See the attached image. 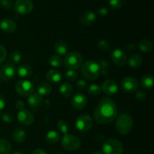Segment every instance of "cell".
Wrapping results in <instances>:
<instances>
[{
  "label": "cell",
  "instance_id": "obj_44",
  "mask_svg": "<svg viewBox=\"0 0 154 154\" xmlns=\"http://www.w3.org/2000/svg\"><path fill=\"white\" fill-rule=\"evenodd\" d=\"M24 106H25V105H24L23 102L21 100L17 101L16 103H15V107H16L17 109L19 110V111L24 109Z\"/></svg>",
  "mask_w": 154,
  "mask_h": 154
},
{
  "label": "cell",
  "instance_id": "obj_29",
  "mask_svg": "<svg viewBox=\"0 0 154 154\" xmlns=\"http://www.w3.org/2000/svg\"><path fill=\"white\" fill-rule=\"evenodd\" d=\"M12 150V146L8 141L0 139V154H10Z\"/></svg>",
  "mask_w": 154,
  "mask_h": 154
},
{
  "label": "cell",
  "instance_id": "obj_45",
  "mask_svg": "<svg viewBox=\"0 0 154 154\" xmlns=\"http://www.w3.org/2000/svg\"><path fill=\"white\" fill-rule=\"evenodd\" d=\"M32 154H48V153H47V152L45 151L44 149L37 148L32 152Z\"/></svg>",
  "mask_w": 154,
  "mask_h": 154
},
{
  "label": "cell",
  "instance_id": "obj_31",
  "mask_svg": "<svg viewBox=\"0 0 154 154\" xmlns=\"http://www.w3.org/2000/svg\"><path fill=\"white\" fill-rule=\"evenodd\" d=\"M21 59H22V54L19 51H12L11 54H10V57H9V60L12 64L18 63L19 62H20Z\"/></svg>",
  "mask_w": 154,
  "mask_h": 154
},
{
  "label": "cell",
  "instance_id": "obj_9",
  "mask_svg": "<svg viewBox=\"0 0 154 154\" xmlns=\"http://www.w3.org/2000/svg\"><path fill=\"white\" fill-rule=\"evenodd\" d=\"M93 119L87 114L79 116L75 121V126L81 132H87L93 126Z\"/></svg>",
  "mask_w": 154,
  "mask_h": 154
},
{
  "label": "cell",
  "instance_id": "obj_7",
  "mask_svg": "<svg viewBox=\"0 0 154 154\" xmlns=\"http://www.w3.org/2000/svg\"><path fill=\"white\" fill-rule=\"evenodd\" d=\"M34 84L29 80H20L15 85V91L18 95L23 97H28L34 92Z\"/></svg>",
  "mask_w": 154,
  "mask_h": 154
},
{
  "label": "cell",
  "instance_id": "obj_1",
  "mask_svg": "<svg viewBox=\"0 0 154 154\" xmlns=\"http://www.w3.org/2000/svg\"><path fill=\"white\" fill-rule=\"evenodd\" d=\"M117 116L115 102L109 97L102 98L93 111L95 121L100 124H108L114 121Z\"/></svg>",
  "mask_w": 154,
  "mask_h": 154
},
{
  "label": "cell",
  "instance_id": "obj_18",
  "mask_svg": "<svg viewBox=\"0 0 154 154\" xmlns=\"http://www.w3.org/2000/svg\"><path fill=\"white\" fill-rule=\"evenodd\" d=\"M43 101V96H40L37 93H32L27 98V102L29 105L32 108H37L42 106Z\"/></svg>",
  "mask_w": 154,
  "mask_h": 154
},
{
  "label": "cell",
  "instance_id": "obj_32",
  "mask_svg": "<svg viewBox=\"0 0 154 154\" xmlns=\"http://www.w3.org/2000/svg\"><path fill=\"white\" fill-rule=\"evenodd\" d=\"M87 92H88L90 96H97L101 93L102 89H101L100 86L97 85V84H91V85L88 87Z\"/></svg>",
  "mask_w": 154,
  "mask_h": 154
},
{
  "label": "cell",
  "instance_id": "obj_41",
  "mask_svg": "<svg viewBox=\"0 0 154 154\" xmlns=\"http://www.w3.org/2000/svg\"><path fill=\"white\" fill-rule=\"evenodd\" d=\"M0 4H1L2 7L7 9V10L10 9L12 5V3L11 0H0Z\"/></svg>",
  "mask_w": 154,
  "mask_h": 154
},
{
  "label": "cell",
  "instance_id": "obj_47",
  "mask_svg": "<svg viewBox=\"0 0 154 154\" xmlns=\"http://www.w3.org/2000/svg\"><path fill=\"white\" fill-rule=\"evenodd\" d=\"M14 154H23L22 153V152H16V153H14Z\"/></svg>",
  "mask_w": 154,
  "mask_h": 154
},
{
  "label": "cell",
  "instance_id": "obj_38",
  "mask_svg": "<svg viewBox=\"0 0 154 154\" xmlns=\"http://www.w3.org/2000/svg\"><path fill=\"white\" fill-rule=\"evenodd\" d=\"M76 87L79 90L84 91V90H87V82H86L84 80H82V79L78 80L76 83Z\"/></svg>",
  "mask_w": 154,
  "mask_h": 154
},
{
  "label": "cell",
  "instance_id": "obj_24",
  "mask_svg": "<svg viewBox=\"0 0 154 154\" xmlns=\"http://www.w3.org/2000/svg\"><path fill=\"white\" fill-rule=\"evenodd\" d=\"M143 63V59L141 55L138 54H132V56L129 57L128 59V64L130 67L133 68V69H137L139 68L140 66L142 65Z\"/></svg>",
  "mask_w": 154,
  "mask_h": 154
},
{
  "label": "cell",
  "instance_id": "obj_13",
  "mask_svg": "<svg viewBox=\"0 0 154 154\" xmlns=\"http://www.w3.org/2000/svg\"><path fill=\"white\" fill-rule=\"evenodd\" d=\"M72 107L76 110H82L87 104V97L84 93H76L72 99Z\"/></svg>",
  "mask_w": 154,
  "mask_h": 154
},
{
  "label": "cell",
  "instance_id": "obj_28",
  "mask_svg": "<svg viewBox=\"0 0 154 154\" xmlns=\"http://www.w3.org/2000/svg\"><path fill=\"white\" fill-rule=\"evenodd\" d=\"M138 48L142 52H150L153 50V44L148 39H141L138 42Z\"/></svg>",
  "mask_w": 154,
  "mask_h": 154
},
{
  "label": "cell",
  "instance_id": "obj_30",
  "mask_svg": "<svg viewBox=\"0 0 154 154\" xmlns=\"http://www.w3.org/2000/svg\"><path fill=\"white\" fill-rule=\"evenodd\" d=\"M49 63L51 66L55 68L61 67L63 66V61L61 57L58 55H52L49 58Z\"/></svg>",
  "mask_w": 154,
  "mask_h": 154
},
{
  "label": "cell",
  "instance_id": "obj_40",
  "mask_svg": "<svg viewBox=\"0 0 154 154\" xmlns=\"http://www.w3.org/2000/svg\"><path fill=\"white\" fill-rule=\"evenodd\" d=\"M135 97L139 101H144L147 98V94L144 90H136V94H135Z\"/></svg>",
  "mask_w": 154,
  "mask_h": 154
},
{
  "label": "cell",
  "instance_id": "obj_34",
  "mask_svg": "<svg viewBox=\"0 0 154 154\" xmlns=\"http://www.w3.org/2000/svg\"><path fill=\"white\" fill-rule=\"evenodd\" d=\"M65 77L69 81H75L78 78V72L75 70H72V69H69L67 72L65 74Z\"/></svg>",
  "mask_w": 154,
  "mask_h": 154
},
{
  "label": "cell",
  "instance_id": "obj_46",
  "mask_svg": "<svg viewBox=\"0 0 154 154\" xmlns=\"http://www.w3.org/2000/svg\"><path fill=\"white\" fill-rule=\"evenodd\" d=\"M93 154H102V153L99 151H96V152H95V153H93Z\"/></svg>",
  "mask_w": 154,
  "mask_h": 154
},
{
  "label": "cell",
  "instance_id": "obj_48",
  "mask_svg": "<svg viewBox=\"0 0 154 154\" xmlns=\"http://www.w3.org/2000/svg\"><path fill=\"white\" fill-rule=\"evenodd\" d=\"M54 154H62V153H54Z\"/></svg>",
  "mask_w": 154,
  "mask_h": 154
},
{
  "label": "cell",
  "instance_id": "obj_6",
  "mask_svg": "<svg viewBox=\"0 0 154 154\" xmlns=\"http://www.w3.org/2000/svg\"><path fill=\"white\" fill-rule=\"evenodd\" d=\"M61 145L65 150L74 151L80 148L81 142L79 138L72 134H65L61 141Z\"/></svg>",
  "mask_w": 154,
  "mask_h": 154
},
{
  "label": "cell",
  "instance_id": "obj_22",
  "mask_svg": "<svg viewBox=\"0 0 154 154\" xmlns=\"http://www.w3.org/2000/svg\"><path fill=\"white\" fill-rule=\"evenodd\" d=\"M36 90H37V93H38L40 96H47L51 94L52 91V87L49 83L42 82L38 85Z\"/></svg>",
  "mask_w": 154,
  "mask_h": 154
},
{
  "label": "cell",
  "instance_id": "obj_33",
  "mask_svg": "<svg viewBox=\"0 0 154 154\" xmlns=\"http://www.w3.org/2000/svg\"><path fill=\"white\" fill-rule=\"evenodd\" d=\"M57 128H58L59 131L62 133L67 134L69 132V124H68L67 122L64 120H59L58 123H57Z\"/></svg>",
  "mask_w": 154,
  "mask_h": 154
},
{
  "label": "cell",
  "instance_id": "obj_15",
  "mask_svg": "<svg viewBox=\"0 0 154 154\" xmlns=\"http://www.w3.org/2000/svg\"><path fill=\"white\" fill-rule=\"evenodd\" d=\"M101 89L105 94L111 96L118 92V85L114 80H107L102 84Z\"/></svg>",
  "mask_w": 154,
  "mask_h": 154
},
{
  "label": "cell",
  "instance_id": "obj_10",
  "mask_svg": "<svg viewBox=\"0 0 154 154\" xmlns=\"http://www.w3.org/2000/svg\"><path fill=\"white\" fill-rule=\"evenodd\" d=\"M14 11L20 14H28L32 11L33 3L30 0H17L14 3Z\"/></svg>",
  "mask_w": 154,
  "mask_h": 154
},
{
  "label": "cell",
  "instance_id": "obj_19",
  "mask_svg": "<svg viewBox=\"0 0 154 154\" xmlns=\"http://www.w3.org/2000/svg\"><path fill=\"white\" fill-rule=\"evenodd\" d=\"M0 29L6 33H11L16 30L17 25L12 20L4 19L0 22Z\"/></svg>",
  "mask_w": 154,
  "mask_h": 154
},
{
  "label": "cell",
  "instance_id": "obj_49",
  "mask_svg": "<svg viewBox=\"0 0 154 154\" xmlns=\"http://www.w3.org/2000/svg\"><path fill=\"white\" fill-rule=\"evenodd\" d=\"M0 84H1V81H0Z\"/></svg>",
  "mask_w": 154,
  "mask_h": 154
},
{
  "label": "cell",
  "instance_id": "obj_23",
  "mask_svg": "<svg viewBox=\"0 0 154 154\" xmlns=\"http://www.w3.org/2000/svg\"><path fill=\"white\" fill-rule=\"evenodd\" d=\"M12 136H13V139L15 142L20 144V143L25 141L26 138V133L22 128H16L14 130Z\"/></svg>",
  "mask_w": 154,
  "mask_h": 154
},
{
  "label": "cell",
  "instance_id": "obj_12",
  "mask_svg": "<svg viewBox=\"0 0 154 154\" xmlns=\"http://www.w3.org/2000/svg\"><path fill=\"white\" fill-rule=\"evenodd\" d=\"M111 60L113 63L119 67H122L124 66L126 63V54L124 51L120 48H116L111 52Z\"/></svg>",
  "mask_w": 154,
  "mask_h": 154
},
{
  "label": "cell",
  "instance_id": "obj_25",
  "mask_svg": "<svg viewBox=\"0 0 154 154\" xmlns=\"http://www.w3.org/2000/svg\"><path fill=\"white\" fill-rule=\"evenodd\" d=\"M74 89L71 84L68 82H64L61 84L60 87V93L63 97L69 98L73 94Z\"/></svg>",
  "mask_w": 154,
  "mask_h": 154
},
{
  "label": "cell",
  "instance_id": "obj_11",
  "mask_svg": "<svg viewBox=\"0 0 154 154\" xmlns=\"http://www.w3.org/2000/svg\"><path fill=\"white\" fill-rule=\"evenodd\" d=\"M120 86L123 92L132 93L138 90V82L133 77H126L122 80Z\"/></svg>",
  "mask_w": 154,
  "mask_h": 154
},
{
  "label": "cell",
  "instance_id": "obj_37",
  "mask_svg": "<svg viewBox=\"0 0 154 154\" xmlns=\"http://www.w3.org/2000/svg\"><path fill=\"white\" fill-rule=\"evenodd\" d=\"M98 48L100 51H108L110 48V45L108 42L105 40H101L98 44Z\"/></svg>",
  "mask_w": 154,
  "mask_h": 154
},
{
  "label": "cell",
  "instance_id": "obj_3",
  "mask_svg": "<svg viewBox=\"0 0 154 154\" xmlns=\"http://www.w3.org/2000/svg\"><path fill=\"white\" fill-rule=\"evenodd\" d=\"M115 126L117 131L120 135H128L130 133L133 126V120L129 114H121L116 120Z\"/></svg>",
  "mask_w": 154,
  "mask_h": 154
},
{
  "label": "cell",
  "instance_id": "obj_5",
  "mask_svg": "<svg viewBox=\"0 0 154 154\" xmlns=\"http://www.w3.org/2000/svg\"><path fill=\"white\" fill-rule=\"evenodd\" d=\"M102 150L105 154H122L123 146L118 140L111 138L105 141L102 144Z\"/></svg>",
  "mask_w": 154,
  "mask_h": 154
},
{
  "label": "cell",
  "instance_id": "obj_17",
  "mask_svg": "<svg viewBox=\"0 0 154 154\" xmlns=\"http://www.w3.org/2000/svg\"><path fill=\"white\" fill-rule=\"evenodd\" d=\"M46 78L51 84H57L62 81L63 75L60 71L55 70V69H51L49 70L46 74Z\"/></svg>",
  "mask_w": 154,
  "mask_h": 154
},
{
  "label": "cell",
  "instance_id": "obj_20",
  "mask_svg": "<svg viewBox=\"0 0 154 154\" xmlns=\"http://www.w3.org/2000/svg\"><path fill=\"white\" fill-rule=\"evenodd\" d=\"M54 51L58 56H66L69 51V47L66 42L59 40L54 45Z\"/></svg>",
  "mask_w": 154,
  "mask_h": 154
},
{
  "label": "cell",
  "instance_id": "obj_27",
  "mask_svg": "<svg viewBox=\"0 0 154 154\" xmlns=\"http://www.w3.org/2000/svg\"><path fill=\"white\" fill-rule=\"evenodd\" d=\"M60 135L55 130H51L45 135V141L51 144H54L60 141Z\"/></svg>",
  "mask_w": 154,
  "mask_h": 154
},
{
  "label": "cell",
  "instance_id": "obj_43",
  "mask_svg": "<svg viewBox=\"0 0 154 154\" xmlns=\"http://www.w3.org/2000/svg\"><path fill=\"white\" fill-rule=\"evenodd\" d=\"M97 12L99 15H101V16H106V15L108 14V8H106L102 7V8H99L98 9Z\"/></svg>",
  "mask_w": 154,
  "mask_h": 154
},
{
  "label": "cell",
  "instance_id": "obj_36",
  "mask_svg": "<svg viewBox=\"0 0 154 154\" xmlns=\"http://www.w3.org/2000/svg\"><path fill=\"white\" fill-rule=\"evenodd\" d=\"M1 119L5 123H11L14 120V116L11 113L5 112L1 114Z\"/></svg>",
  "mask_w": 154,
  "mask_h": 154
},
{
  "label": "cell",
  "instance_id": "obj_42",
  "mask_svg": "<svg viewBox=\"0 0 154 154\" xmlns=\"http://www.w3.org/2000/svg\"><path fill=\"white\" fill-rule=\"evenodd\" d=\"M6 105V102H5V99L4 96L0 94V112L4 110L5 107Z\"/></svg>",
  "mask_w": 154,
  "mask_h": 154
},
{
  "label": "cell",
  "instance_id": "obj_8",
  "mask_svg": "<svg viewBox=\"0 0 154 154\" xmlns=\"http://www.w3.org/2000/svg\"><path fill=\"white\" fill-rule=\"evenodd\" d=\"M16 75L17 69L12 63H8L0 68V78L3 81H11L14 79Z\"/></svg>",
  "mask_w": 154,
  "mask_h": 154
},
{
  "label": "cell",
  "instance_id": "obj_2",
  "mask_svg": "<svg viewBox=\"0 0 154 154\" xmlns=\"http://www.w3.org/2000/svg\"><path fill=\"white\" fill-rule=\"evenodd\" d=\"M81 72L86 80L93 81L100 75L102 69L98 63L93 60H89L83 63L81 67Z\"/></svg>",
  "mask_w": 154,
  "mask_h": 154
},
{
  "label": "cell",
  "instance_id": "obj_21",
  "mask_svg": "<svg viewBox=\"0 0 154 154\" xmlns=\"http://www.w3.org/2000/svg\"><path fill=\"white\" fill-rule=\"evenodd\" d=\"M17 74L22 78H28L32 74V69L29 65L22 64L17 69Z\"/></svg>",
  "mask_w": 154,
  "mask_h": 154
},
{
  "label": "cell",
  "instance_id": "obj_4",
  "mask_svg": "<svg viewBox=\"0 0 154 154\" xmlns=\"http://www.w3.org/2000/svg\"><path fill=\"white\" fill-rule=\"evenodd\" d=\"M83 57L80 53L73 52L69 53L65 58L64 63L66 68L72 70H77L80 69L83 64Z\"/></svg>",
  "mask_w": 154,
  "mask_h": 154
},
{
  "label": "cell",
  "instance_id": "obj_35",
  "mask_svg": "<svg viewBox=\"0 0 154 154\" xmlns=\"http://www.w3.org/2000/svg\"><path fill=\"white\" fill-rule=\"evenodd\" d=\"M123 1L122 0H110L109 5L113 10H118L122 7Z\"/></svg>",
  "mask_w": 154,
  "mask_h": 154
},
{
  "label": "cell",
  "instance_id": "obj_26",
  "mask_svg": "<svg viewBox=\"0 0 154 154\" xmlns=\"http://www.w3.org/2000/svg\"><path fill=\"white\" fill-rule=\"evenodd\" d=\"M153 77L151 75H145L141 78L140 84L144 90H150L153 87Z\"/></svg>",
  "mask_w": 154,
  "mask_h": 154
},
{
  "label": "cell",
  "instance_id": "obj_16",
  "mask_svg": "<svg viewBox=\"0 0 154 154\" xmlns=\"http://www.w3.org/2000/svg\"><path fill=\"white\" fill-rule=\"evenodd\" d=\"M96 21V15L92 11H85L80 17V22L87 26L93 25Z\"/></svg>",
  "mask_w": 154,
  "mask_h": 154
},
{
  "label": "cell",
  "instance_id": "obj_39",
  "mask_svg": "<svg viewBox=\"0 0 154 154\" xmlns=\"http://www.w3.org/2000/svg\"><path fill=\"white\" fill-rule=\"evenodd\" d=\"M7 57V50L3 45H0V64L5 60Z\"/></svg>",
  "mask_w": 154,
  "mask_h": 154
},
{
  "label": "cell",
  "instance_id": "obj_14",
  "mask_svg": "<svg viewBox=\"0 0 154 154\" xmlns=\"http://www.w3.org/2000/svg\"><path fill=\"white\" fill-rule=\"evenodd\" d=\"M17 120L21 124L25 125V126H30L34 122V117L29 111L24 108L18 112Z\"/></svg>",
  "mask_w": 154,
  "mask_h": 154
}]
</instances>
